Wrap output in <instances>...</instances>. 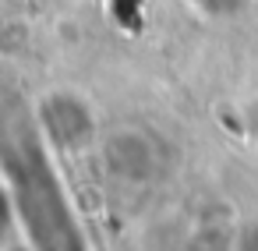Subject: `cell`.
<instances>
[{"mask_svg":"<svg viewBox=\"0 0 258 251\" xmlns=\"http://www.w3.org/2000/svg\"><path fill=\"white\" fill-rule=\"evenodd\" d=\"M4 195L29 251H92L78 205L71 202L60 170H53V149L39 135L36 120L29 131L4 135Z\"/></svg>","mask_w":258,"mask_h":251,"instance_id":"1","label":"cell"},{"mask_svg":"<svg viewBox=\"0 0 258 251\" xmlns=\"http://www.w3.org/2000/svg\"><path fill=\"white\" fill-rule=\"evenodd\" d=\"M36 128L46 138V145L53 152L64 156H78L85 149L96 145L99 138V124H96V110L92 103L75 92V89H53L36 103Z\"/></svg>","mask_w":258,"mask_h":251,"instance_id":"2","label":"cell"},{"mask_svg":"<svg viewBox=\"0 0 258 251\" xmlns=\"http://www.w3.org/2000/svg\"><path fill=\"white\" fill-rule=\"evenodd\" d=\"M103 166L117 184L142 187L152 184L159 173V149L142 128H117L103 138Z\"/></svg>","mask_w":258,"mask_h":251,"instance_id":"3","label":"cell"},{"mask_svg":"<svg viewBox=\"0 0 258 251\" xmlns=\"http://www.w3.org/2000/svg\"><path fill=\"white\" fill-rule=\"evenodd\" d=\"M237 240H240V237L226 233L223 226L205 223V226H198V230L187 237V247H184V251H237Z\"/></svg>","mask_w":258,"mask_h":251,"instance_id":"4","label":"cell"},{"mask_svg":"<svg viewBox=\"0 0 258 251\" xmlns=\"http://www.w3.org/2000/svg\"><path fill=\"white\" fill-rule=\"evenodd\" d=\"M237 131L258 145V92L237 103Z\"/></svg>","mask_w":258,"mask_h":251,"instance_id":"5","label":"cell"},{"mask_svg":"<svg viewBox=\"0 0 258 251\" xmlns=\"http://www.w3.org/2000/svg\"><path fill=\"white\" fill-rule=\"evenodd\" d=\"M187 4L205 18H233L237 11L247 8V0H187Z\"/></svg>","mask_w":258,"mask_h":251,"instance_id":"6","label":"cell"},{"mask_svg":"<svg viewBox=\"0 0 258 251\" xmlns=\"http://www.w3.org/2000/svg\"><path fill=\"white\" fill-rule=\"evenodd\" d=\"M237 251H258V219L240 233V240H237Z\"/></svg>","mask_w":258,"mask_h":251,"instance_id":"7","label":"cell"},{"mask_svg":"<svg viewBox=\"0 0 258 251\" xmlns=\"http://www.w3.org/2000/svg\"><path fill=\"white\" fill-rule=\"evenodd\" d=\"M4 251H29V244H25V240H11Z\"/></svg>","mask_w":258,"mask_h":251,"instance_id":"8","label":"cell"}]
</instances>
